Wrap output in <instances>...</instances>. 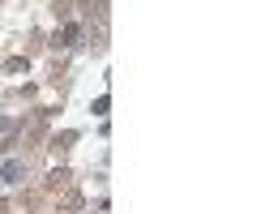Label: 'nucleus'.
Segmentation results:
<instances>
[]
</instances>
